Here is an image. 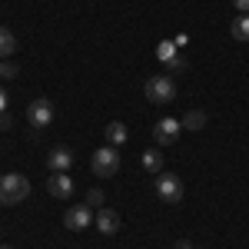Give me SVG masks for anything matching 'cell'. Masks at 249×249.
<instances>
[{"mask_svg": "<svg viewBox=\"0 0 249 249\" xmlns=\"http://www.w3.org/2000/svg\"><path fill=\"white\" fill-rule=\"evenodd\" d=\"M93 223L103 236H113V232L120 230V216H116V210H110V206H100V213L93 216Z\"/></svg>", "mask_w": 249, "mask_h": 249, "instance_id": "obj_9", "label": "cell"}, {"mask_svg": "<svg viewBox=\"0 0 249 249\" xmlns=\"http://www.w3.org/2000/svg\"><path fill=\"white\" fill-rule=\"evenodd\" d=\"M156 196H160L166 206L183 203V179H179L176 173H156Z\"/></svg>", "mask_w": 249, "mask_h": 249, "instance_id": "obj_4", "label": "cell"}, {"mask_svg": "<svg viewBox=\"0 0 249 249\" xmlns=\"http://www.w3.org/2000/svg\"><path fill=\"white\" fill-rule=\"evenodd\" d=\"M27 120H30V126H37V130H43V126H50L53 123V103L50 100H34L30 107H27Z\"/></svg>", "mask_w": 249, "mask_h": 249, "instance_id": "obj_5", "label": "cell"}, {"mask_svg": "<svg viewBox=\"0 0 249 249\" xmlns=\"http://www.w3.org/2000/svg\"><path fill=\"white\" fill-rule=\"evenodd\" d=\"M90 170H93L100 179L116 176V170H120V153H116V146H100V150L90 156Z\"/></svg>", "mask_w": 249, "mask_h": 249, "instance_id": "obj_2", "label": "cell"}, {"mask_svg": "<svg viewBox=\"0 0 249 249\" xmlns=\"http://www.w3.org/2000/svg\"><path fill=\"white\" fill-rule=\"evenodd\" d=\"M87 206H103V190H90L87 193Z\"/></svg>", "mask_w": 249, "mask_h": 249, "instance_id": "obj_18", "label": "cell"}, {"mask_svg": "<svg viewBox=\"0 0 249 249\" xmlns=\"http://www.w3.org/2000/svg\"><path fill=\"white\" fill-rule=\"evenodd\" d=\"M143 93H146L150 103H173V100H176V83H173L166 73H156V77L146 80Z\"/></svg>", "mask_w": 249, "mask_h": 249, "instance_id": "obj_3", "label": "cell"}, {"mask_svg": "<svg viewBox=\"0 0 249 249\" xmlns=\"http://www.w3.org/2000/svg\"><path fill=\"white\" fill-rule=\"evenodd\" d=\"M179 123H183V130H193V133H196V130H203V126H206V113H203V110H190Z\"/></svg>", "mask_w": 249, "mask_h": 249, "instance_id": "obj_13", "label": "cell"}, {"mask_svg": "<svg viewBox=\"0 0 249 249\" xmlns=\"http://www.w3.org/2000/svg\"><path fill=\"white\" fill-rule=\"evenodd\" d=\"M47 166H50L53 173H67L70 166H73V153H70L67 146H57L53 153L47 156Z\"/></svg>", "mask_w": 249, "mask_h": 249, "instance_id": "obj_10", "label": "cell"}, {"mask_svg": "<svg viewBox=\"0 0 249 249\" xmlns=\"http://www.w3.org/2000/svg\"><path fill=\"white\" fill-rule=\"evenodd\" d=\"M17 73H20V70H17V63H0V77H10V80H14Z\"/></svg>", "mask_w": 249, "mask_h": 249, "instance_id": "obj_19", "label": "cell"}, {"mask_svg": "<svg viewBox=\"0 0 249 249\" xmlns=\"http://www.w3.org/2000/svg\"><path fill=\"white\" fill-rule=\"evenodd\" d=\"M47 190H50V196H57V199H70L73 196V179L67 173H53L47 179Z\"/></svg>", "mask_w": 249, "mask_h": 249, "instance_id": "obj_8", "label": "cell"}, {"mask_svg": "<svg viewBox=\"0 0 249 249\" xmlns=\"http://www.w3.org/2000/svg\"><path fill=\"white\" fill-rule=\"evenodd\" d=\"M0 249H10V246H0Z\"/></svg>", "mask_w": 249, "mask_h": 249, "instance_id": "obj_24", "label": "cell"}, {"mask_svg": "<svg viewBox=\"0 0 249 249\" xmlns=\"http://www.w3.org/2000/svg\"><path fill=\"white\" fill-rule=\"evenodd\" d=\"M107 143H110V146H116V150H120V146H123V143H126V126H123V123H120V120H116V123H110V126H107Z\"/></svg>", "mask_w": 249, "mask_h": 249, "instance_id": "obj_11", "label": "cell"}, {"mask_svg": "<svg viewBox=\"0 0 249 249\" xmlns=\"http://www.w3.org/2000/svg\"><path fill=\"white\" fill-rule=\"evenodd\" d=\"M30 196V179L23 173H7L0 176V206H17Z\"/></svg>", "mask_w": 249, "mask_h": 249, "instance_id": "obj_1", "label": "cell"}, {"mask_svg": "<svg viewBox=\"0 0 249 249\" xmlns=\"http://www.w3.org/2000/svg\"><path fill=\"white\" fill-rule=\"evenodd\" d=\"M166 67H170V73H183V70H186V57H183V53H176Z\"/></svg>", "mask_w": 249, "mask_h": 249, "instance_id": "obj_17", "label": "cell"}, {"mask_svg": "<svg viewBox=\"0 0 249 249\" xmlns=\"http://www.w3.org/2000/svg\"><path fill=\"white\" fill-rule=\"evenodd\" d=\"M176 249H193V246L186 243V239H179V243H176Z\"/></svg>", "mask_w": 249, "mask_h": 249, "instance_id": "obj_23", "label": "cell"}, {"mask_svg": "<svg viewBox=\"0 0 249 249\" xmlns=\"http://www.w3.org/2000/svg\"><path fill=\"white\" fill-rule=\"evenodd\" d=\"M14 50H17V37L10 34V27H0V60L10 57Z\"/></svg>", "mask_w": 249, "mask_h": 249, "instance_id": "obj_15", "label": "cell"}, {"mask_svg": "<svg viewBox=\"0 0 249 249\" xmlns=\"http://www.w3.org/2000/svg\"><path fill=\"white\" fill-rule=\"evenodd\" d=\"M232 40H249V14H239V17L230 23Z\"/></svg>", "mask_w": 249, "mask_h": 249, "instance_id": "obj_14", "label": "cell"}, {"mask_svg": "<svg viewBox=\"0 0 249 249\" xmlns=\"http://www.w3.org/2000/svg\"><path fill=\"white\" fill-rule=\"evenodd\" d=\"M0 130H10V116L7 113H0Z\"/></svg>", "mask_w": 249, "mask_h": 249, "instance_id": "obj_21", "label": "cell"}, {"mask_svg": "<svg viewBox=\"0 0 249 249\" xmlns=\"http://www.w3.org/2000/svg\"><path fill=\"white\" fill-rule=\"evenodd\" d=\"M140 163H143L146 173H160L163 170V153H160V150H146V153L140 156Z\"/></svg>", "mask_w": 249, "mask_h": 249, "instance_id": "obj_12", "label": "cell"}, {"mask_svg": "<svg viewBox=\"0 0 249 249\" xmlns=\"http://www.w3.org/2000/svg\"><path fill=\"white\" fill-rule=\"evenodd\" d=\"M176 53H179V47H176L173 40H160V43H156V57L163 60V63H170Z\"/></svg>", "mask_w": 249, "mask_h": 249, "instance_id": "obj_16", "label": "cell"}, {"mask_svg": "<svg viewBox=\"0 0 249 249\" xmlns=\"http://www.w3.org/2000/svg\"><path fill=\"white\" fill-rule=\"evenodd\" d=\"M93 223V213H90V206H70L67 210V216H63V226L70 232H80V230H87Z\"/></svg>", "mask_w": 249, "mask_h": 249, "instance_id": "obj_7", "label": "cell"}, {"mask_svg": "<svg viewBox=\"0 0 249 249\" xmlns=\"http://www.w3.org/2000/svg\"><path fill=\"white\" fill-rule=\"evenodd\" d=\"M179 133H183V123H179V120H173V116H163V120L153 126V140L160 143V146L176 143V140H179Z\"/></svg>", "mask_w": 249, "mask_h": 249, "instance_id": "obj_6", "label": "cell"}, {"mask_svg": "<svg viewBox=\"0 0 249 249\" xmlns=\"http://www.w3.org/2000/svg\"><path fill=\"white\" fill-rule=\"evenodd\" d=\"M232 7H236V10H243V14H249V0H232Z\"/></svg>", "mask_w": 249, "mask_h": 249, "instance_id": "obj_20", "label": "cell"}, {"mask_svg": "<svg viewBox=\"0 0 249 249\" xmlns=\"http://www.w3.org/2000/svg\"><path fill=\"white\" fill-rule=\"evenodd\" d=\"M0 113H7V93H3V87H0Z\"/></svg>", "mask_w": 249, "mask_h": 249, "instance_id": "obj_22", "label": "cell"}]
</instances>
